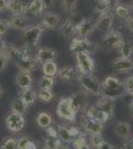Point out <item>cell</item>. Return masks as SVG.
I'll list each match as a JSON object with an SVG mask.
<instances>
[{"label":"cell","mask_w":133,"mask_h":149,"mask_svg":"<svg viewBox=\"0 0 133 149\" xmlns=\"http://www.w3.org/2000/svg\"><path fill=\"white\" fill-rule=\"evenodd\" d=\"M98 49V45L94 44L88 38H72L70 44V51L74 54L78 53H88L91 55Z\"/></svg>","instance_id":"6da1fadb"},{"label":"cell","mask_w":133,"mask_h":149,"mask_svg":"<svg viewBox=\"0 0 133 149\" xmlns=\"http://www.w3.org/2000/svg\"><path fill=\"white\" fill-rule=\"evenodd\" d=\"M57 114L62 119L68 121H75L77 116V111L72 107L71 97H62L57 104Z\"/></svg>","instance_id":"7a4b0ae2"},{"label":"cell","mask_w":133,"mask_h":149,"mask_svg":"<svg viewBox=\"0 0 133 149\" xmlns=\"http://www.w3.org/2000/svg\"><path fill=\"white\" fill-rule=\"evenodd\" d=\"M77 70L79 74H91L95 71V64L93 59L88 53H78L76 54Z\"/></svg>","instance_id":"3957f363"},{"label":"cell","mask_w":133,"mask_h":149,"mask_svg":"<svg viewBox=\"0 0 133 149\" xmlns=\"http://www.w3.org/2000/svg\"><path fill=\"white\" fill-rule=\"evenodd\" d=\"M79 81L84 91L88 93H93L94 95H100L101 93V83L95 77L91 74H79Z\"/></svg>","instance_id":"277c9868"},{"label":"cell","mask_w":133,"mask_h":149,"mask_svg":"<svg viewBox=\"0 0 133 149\" xmlns=\"http://www.w3.org/2000/svg\"><path fill=\"white\" fill-rule=\"evenodd\" d=\"M123 35L117 30H111L107 35L103 36L100 47L105 51H113L119 49L120 45L123 42Z\"/></svg>","instance_id":"5b68a950"},{"label":"cell","mask_w":133,"mask_h":149,"mask_svg":"<svg viewBox=\"0 0 133 149\" xmlns=\"http://www.w3.org/2000/svg\"><path fill=\"white\" fill-rule=\"evenodd\" d=\"M44 31V27L42 25H33L28 26L23 31V38L26 45L30 47H36L40 41L42 33Z\"/></svg>","instance_id":"8992f818"},{"label":"cell","mask_w":133,"mask_h":149,"mask_svg":"<svg viewBox=\"0 0 133 149\" xmlns=\"http://www.w3.org/2000/svg\"><path fill=\"white\" fill-rule=\"evenodd\" d=\"M84 18V17H83L81 14H72L62 25L61 30H60L61 35L65 38H70L72 35H74Z\"/></svg>","instance_id":"52a82bcc"},{"label":"cell","mask_w":133,"mask_h":149,"mask_svg":"<svg viewBox=\"0 0 133 149\" xmlns=\"http://www.w3.org/2000/svg\"><path fill=\"white\" fill-rule=\"evenodd\" d=\"M71 100L72 103V107L76 109L77 112L79 111H86L88 107L89 104V97H88V93L86 91H79L75 93H72L71 95Z\"/></svg>","instance_id":"ba28073f"},{"label":"cell","mask_w":133,"mask_h":149,"mask_svg":"<svg viewBox=\"0 0 133 149\" xmlns=\"http://www.w3.org/2000/svg\"><path fill=\"white\" fill-rule=\"evenodd\" d=\"M113 15L110 11L105 12L100 15L95 21V30H97L102 36L107 35L112 30Z\"/></svg>","instance_id":"9c48e42d"},{"label":"cell","mask_w":133,"mask_h":149,"mask_svg":"<svg viewBox=\"0 0 133 149\" xmlns=\"http://www.w3.org/2000/svg\"><path fill=\"white\" fill-rule=\"evenodd\" d=\"M6 126L12 132L21 131L25 126L26 120L22 114H18L15 112H10L6 117Z\"/></svg>","instance_id":"30bf717a"},{"label":"cell","mask_w":133,"mask_h":149,"mask_svg":"<svg viewBox=\"0 0 133 149\" xmlns=\"http://www.w3.org/2000/svg\"><path fill=\"white\" fill-rule=\"evenodd\" d=\"M95 30V22L93 18H84L81 24L78 26L75 34L77 38H88Z\"/></svg>","instance_id":"8fae6325"},{"label":"cell","mask_w":133,"mask_h":149,"mask_svg":"<svg viewBox=\"0 0 133 149\" xmlns=\"http://www.w3.org/2000/svg\"><path fill=\"white\" fill-rule=\"evenodd\" d=\"M81 124L84 129V131L89 134H98L102 133L103 131V124L100 122L94 120L93 118H89L88 116H84L81 118Z\"/></svg>","instance_id":"7c38bea8"},{"label":"cell","mask_w":133,"mask_h":149,"mask_svg":"<svg viewBox=\"0 0 133 149\" xmlns=\"http://www.w3.org/2000/svg\"><path fill=\"white\" fill-rule=\"evenodd\" d=\"M86 116L89 117V118H93L94 120L100 122V123L104 124L105 122H107L111 117L107 113H105L104 111H102L98 107H96L95 105H91L88 107V109L86 110Z\"/></svg>","instance_id":"4fadbf2b"},{"label":"cell","mask_w":133,"mask_h":149,"mask_svg":"<svg viewBox=\"0 0 133 149\" xmlns=\"http://www.w3.org/2000/svg\"><path fill=\"white\" fill-rule=\"evenodd\" d=\"M79 72L72 66H64L61 69H59L57 76L60 78V80L65 81V83H70V81H75L79 78Z\"/></svg>","instance_id":"5bb4252c"},{"label":"cell","mask_w":133,"mask_h":149,"mask_svg":"<svg viewBox=\"0 0 133 149\" xmlns=\"http://www.w3.org/2000/svg\"><path fill=\"white\" fill-rule=\"evenodd\" d=\"M131 125L127 121H117L114 124V133L117 137L127 140L131 137Z\"/></svg>","instance_id":"9a60e30c"},{"label":"cell","mask_w":133,"mask_h":149,"mask_svg":"<svg viewBox=\"0 0 133 149\" xmlns=\"http://www.w3.org/2000/svg\"><path fill=\"white\" fill-rule=\"evenodd\" d=\"M58 57V52L55 49L52 48H40L38 50V54H37V61L41 64H44L46 62H51V61H55L56 58Z\"/></svg>","instance_id":"2e32d148"},{"label":"cell","mask_w":133,"mask_h":149,"mask_svg":"<svg viewBox=\"0 0 133 149\" xmlns=\"http://www.w3.org/2000/svg\"><path fill=\"white\" fill-rule=\"evenodd\" d=\"M111 67L114 71L123 73V72H130L133 70V61L131 59H123V58H116L113 60Z\"/></svg>","instance_id":"e0dca14e"},{"label":"cell","mask_w":133,"mask_h":149,"mask_svg":"<svg viewBox=\"0 0 133 149\" xmlns=\"http://www.w3.org/2000/svg\"><path fill=\"white\" fill-rule=\"evenodd\" d=\"M28 4L24 3L22 1H19V0H9L7 2L6 9L9 12H11L14 15H23L26 13L27 10Z\"/></svg>","instance_id":"ac0fdd59"},{"label":"cell","mask_w":133,"mask_h":149,"mask_svg":"<svg viewBox=\"0 0 133 149\" xmlns=\"http://www.w3.org/2000/svg\"><path fill=\"white\" fill-rule=\"evenodd\" d=\"M94 105H95L96 107H98L100 109H101L102 111H104L105 113H107L110 117H112L113 112H114V107H115L114 100H109V98L104 97H101L100 100L95 102Z\"/></svg>","instance_id":"d6986e66"},{"label":"cell","mask_w":133,"mask_h":149,"mask_svg":"<svg viewBox=\"0 0 133 149\" xmlns=\"http://www.w3.org/2000/svg\"><path fill=\"white\" fill-rule=\"evenodd\" d=\"M16 84L21 90L31 88L33 84V78L32 74L29 72H22L20 71L16 76Z\"/></svg>","instance_id":"ffe728a7"},{"label":"cell","mask_w":133,"mask_h":149,"mask_svg":"<svg viewBox=\"0 0 133 149\" xmlns=\"http://www.w3.org/2000/svg\"><path fill=\"white\" fill-rule=\"evenodd\" d=\"M61 22V17L57 13L48 12L42 17V26L44 28L54 29Z\"/></svg>","instance_id":"44dd1931"},{"label":"cell","mask_w":133,"mask_h":149,"mask_svg":"<svg viewBox=\"0 0 133 149\" xmlns=\"http://www.w3.org/2000/svg\"><path fill=\"white\" fill-rule=\"evenodd\" d=\"M9 28H13L16 30H25L28 27L27 18L24 15H14L13 17L7 20Z\"/></svg>","instance_id":"7402d4cb"},{"label":"cell","mask_w":133,"mask_h":149,"mask_svg":"<svg viewBox=\"0 0 133 149\" xmlns=\"http://www.w3.org/2000/svg\"><path fill=\"white\" fill-rule=\"evenodd\" d=\"M39 62L37 61L36 58H32V57H28L25 58V59L19 60V61L16 62V66L20 71L22 72H29L30 73L31 71H33L34 69L36 68L37 64Z\"/></svg>","instance_id":"603a6c76"},{"label":"cell","mask_w":133,"mask_h":149,"mask_svg":"<svg viewBox=\"0 0 133 149\" xmlns=\"http://www.w3.org/2000/svg\"><path fill=\"white\" fill-rule=\"evenodd\" d=\"M57 131H58V137H59L63 142L65 143H72V140L75 139L74 134L72 133L71 127H67L66 125L63 124H59L57 126Z\"/></svg>","instance_id":"cb8c5ba5"},{"label":"cell","mask_w":133,"mask_h":149,"mask_svg":"<svg viewBox=\"0 0 133 149\" xmlns=\"http://www.w3.org/2000/svg\"><path fill=\"white\" fill-rule=\"evenodd\" d=\"M45 148L48 149H69V144L65 143L59 137L48 136L45 139Z\"/></svg>","instance_id":"d4e9b609"},{"label":"cell","mask_w":133,"mask_h":149,"mask_svg":"<svg viewBox=\"0 0 133 149\" xmlns=\"http://www.w3.org/2000/svg\"><path fill=\"white\" fill-rule=\"evenodd\" d=\"M126 93L125 92V88L124 86H121V88H117V90H108V88H102L101 86V93L100 95L104 97H107L109 100H118L121 97Z\"/></svg>","instance_id":"484cf974"},{"label":"cell","mask_w":133,"mask_h":149,"mask_svg":"<svg viewBox=\"0 0 133 149\" xmlns=\"http://www.w3.org/2000/svg\"><path fill=\"white\" fill-rule=\"evenodd\" d=\"M20 97L22 98L23 102H25L26 104H27V107H29L36 102V100H37V98H38V95H37V93H36L32 88H25V90L21 91Z\"/></svg>","instance_id":"4316f807"},{"label":"cell","mask_w":133,"mask_h":149,"mask_svg":"<svg viewBox=\"0 0 133 149\" xmlns=\"http://www.w3.org/2000/svg\"><path fill=\"white\" fill-rule=\"evenodd\" d=\"M119 54H120V58H123V59H131L132 55H133V42L130 40H123L122 44L120 45L119 49Z\"/></svg>","instance_id":"83f0119b"},{"label":"cell","mask_w":133,"mask_h":149,"mask_svg":"<svg viewBox=\"0 0 133 149\" xmlns=\"http://www.w3.org/2000/svg\"><path fill=\"white\" fill-rule=\"evenodd\" d=\"M45 9L44 3L42 0H33L30 4H28L27 10L25 14H30V15L36 16L42 13Z\"/></svg>","instance_id":"f1b7e54d"},{"label":"cell","mask_w":133,"mask_h":149,"mask_svg":"<svg viewBox=\"0 0 133 149\" xmlns=\"http://www.w3.org/2000/svg\"><path fill=\"white\" fill-rule=\"evenodd\" d=\"M53 122V117L49 112L40 111L37 115V124L41 128H48Z\"/></svg>","instance_id":"f546056e"},{"label":"cell","mask_w":133,"mask_h":149,"mask_svg":"<svg viewBox=\"0 0 133 149\" xmlns=\"http://www.w3.org/2000/svg\"><path fill=\"white\" fill-rule=\"evenodd\" d=\"M123 86V83H121L117 78L112 76H107L104 79V81L101 83V86L108 90H117Z\"/></svg>","instance_id":"4dcf8cb0"},{"label":"cell","mask_w":133,"mask_h":149,"mask_svg":"<svg viewBox=\"0 0 133 149\" xmlns=\"http://www.w3.org/2000/svg\"><path fill=\"white\" fill-rule=\"evenodd\" d=\"M27 104L23 102V100L21 97L15 98L11 103V110L12 112H15V113L24 115L27 112Z\"/></svg>","instance_id":"1f68e13d"},{"label":"cell","mask_w":133,"mask_h":149,"mask_svg":"<svg viewBox=\"0 0 133 149\" xmlns=\"http://www.w3.org/2000/svg\"><path fill=\"white\" fill-rule=\"evenodd\" d=\"M43 74L44 76L51 77V78H54L58 74L59 72V68H58V65L56 64L55 61L51 62H46L43 64Z\"/></svg>","instance_id":"d6a6232c"},{"label":"cell","mask_w":133,"mask_h":149,"mask_svg":"<svg viewBox=\"0 0 133 149\" xmlns=\"http://www.w3.org/2000/svg\"><path fill=\"white\" fill-rule=\"evenodd\" d=\"M19 47H17L16 45L10 44V43H6L5 49L3 50L1 55L5 56L8 60H16L17 54H18Z\"/></svg>","instance_id":"836d02e7"},{"label":"cell","mask_w":133,"mask_h":149,"mask_svg":"<svg viewBox=\"0 0 133 149\" xmlns=\"http://www.w3.org/2000/svg\"><path fill=\"white\" fill-rule=\"evenodd\" d=\"M111 7V2L107 1V0H96L95 4H94V8L93 11L96 13H105V12L109 11Z\"/></svg>","instance_id":"e575fe53"},{"label":"cell","mask_w":133,"mask_h":149,"mask_svg":"<svg viewBox=\"0 0 133 149\" xmlns=\"http://www.w3.org/2000/svg\"><path fill=\"white\" fill-rule=\"evenodd\" d=\"M55 84V79L51 78V77L43 76L39 80L38 86H39V90H52L53 86Z\"/></svg>","instance_id":"d590c367"},{"label":"cell","mask_w":133,"mask_h":149,"mask_svg":"<svg viewBox=\"0 0 133 149\" xmlns=\"http://www.w3.org/2000/svg\"><path fill=\"white\" fill-rule=\"evenodd\" d=\"M103 142H104V137H103L101 133L91 134V136H89V145H91V147L98 149Z\"/></svg>","instance_id":"8d00e7d4"},{"label":"cell","mask_w":133,"mask_h":149,"mask_svg":"<svg viewBox=\"0 0 133 149\" xmlns=\"http://www.w3.org/2000/svg\"><path fill=\"white\" fill-rule=\"evenodd\" d=\"M115 13L119 18L127 19L130 14L129 7L124 5V4H117L116 7H115Z\"/></svg>","instance_id":"74e56055"},{"label":"cell","mask_w":133,"mask_h":149,"mask_svg":"<svg viewBox=\"0 0 133 149\" xmlns=\"http://www.w3.org/2000/svg\"><path fill=\"white\" fill-rule=\"evenodd\" d=\"M38 98L43 102H49L54 98V93L52 90H39L37 93Z\"/></svg>","instance_id":"f35d334b"},{"label":"cell","mask_w":133,"mask_h":149,"mask_svg":"<svg viewBox=\"0 0 133 149\" xmlns=\"http://www.w3.org/2000/svg\"><path fill=\"white\" fill-rule=\"evenodd\" d=\"M78 5V0H63V9L66 12L72 13Z\"/></svg>","instance_id":"ab89813d"},{"label":"cell","mask_w":133,"mask_h":149,"mask_svg":"<svg viewBox=\"0 0 133 149\" xmlns=\"http://www.w3.org/2000/svg\"><path fill=\"white\" fill-rule=\"evenodd\" d=\"M0 149H17V140L14 138H7Z\"/></svg>","instance_id":"60d3db41"},{"label":"cell","mask_w":133,"mask_h":149,"mask_svg":"<svg viewBox=\"0 0 133 149\" xmlns=\"http://www.w3.org/2000/svg\"><path fill=\"white\" fill-rule=\"evenodd\" d=\"M31 139L27 136H22L17 140V149H26Z\"/></svg>","instance_id":"b9f144b4"},{"label":"cell","mask_w":133,"mask_h":149,"mask_svg":"<svg viewBox=\"0 0 133 149\" xmlns=\"http://www.w3.org/2000/svg\"><path fill=\"white\" fill-rule=\"evenodd\" d=\"M123 86L125 88L126 93H130L133 92V76H129L123 83Z\"/></svg>","instance_id":"7bdbcfd3"},{"label":"cell","mask_w":133,"mask_h":149,"mask_svg":"<svg viewBox=\"0 0 133 149\" xmlns=\"http://www.w3.org/2000/svg\"><path fill=\"white\" fill-rule=\"evenodd\" d=\"M86 137H84V135H83V134H79L77 137H75V139L72 140V146H74L76 149H78L79 146L83 145L84 143H86Z\"/></svg>","instance_id":"ee69618b"},{"label":"cell","mask_w":133,"mask_h":149,"mask_svg":"<svg viewBox=\"0 0 133 149\" xmlns=\"http://www.w3.org/2000/svg\"><path fill=\"white\" fill-rule=\"evenodd\" d=\"M8 29H9V26H8V23H7V20L0 19V36H3L7 32Z\"/></svg>","instance_id":"f6af8a7d"},{"label":"cell","mask_w":133,"mask_h":149,"mask_svg":"<svg viewBox=\"0 0 133 149\" xmlns=\"http://www.w3.org/2000/svg\"><path fill=\"white\" fill-rule=\"evenodd\" d=\"M9 60L7 59L5 56L3 55H0V72H3L6 69L7 64H8Z\"/></svg>","instance_id":"bcb514c9"},{"label":"cell","mask_w":133,"mask_h":149,"mask_svg":"<svg viewBox=\"0 0 133 149\" xmlns=\"http://www.w3.org/2000/svg\"><path fill=\"white\" fill-rule=\"evenodd\" d=\"M47 129V135L48 136H53V137H58V131H57V128L53 127L52 125L49 126Z\"/></svg>","instance_id":"7dc6e473"},{"label":"cell","mask_w":133,"mask_h":149,"mask_svg":"<svg viewBox=\"0 0 133 149\" xmlns=\"http://www.w3.org/2000/svg\"><path fill=\"white\" fill-rule=\"evenodd\" d=\"M126 27L130 32L133 33V16H129L126 19Z\"/></svg>","instance_id":"c3c4849f"},{"label":"cell","mask_w":133,"mask_h":149,"mask_svg":"<svg viewBox=\"0 0 133 149\" xmlns=\"http://www.w3.org/2000/svg\"><path fill=\"white\" fill-rule=\"evenodd\" d=\"M98 149H118L117 147H115L114 145H112V144L106 142V141H104L102 144H101V146Z\"/></svg>","instance_id":"681fc988"},{"label":"cell","mask_w":133,"mask_h":149,"mask_svg":"<svg viewBox=\"0 0 133 149\" xmlns=\"http://www.w3.org/2000/svg\"><path fill=\"white\" fill-rule=\"evenodd\" d=\"M122 149H133V144L131 141H130V138L127 139V140L122 144Z\"/></svg>","instance_id":"f907efd6"},{"label":"cell","mask_w":133,"mask_h":149,"mask_svg":"<svg viewBox=\"0 0 133 149\" xmlns=\"http://www.w3.org/2000/svg\"><path fill=\"white\" fill-rule=\"evenodd\" d=\"M42 1H43V3H44L45 8H47V9L52 8L53 5H54V0H42Z\"/></svg>","instance_id":"816d5d0a"},{"label":"cell","mask_w":133,"mask_h":149,"mask_svg":"<svg viewBox=\"0 0 133 149\" xmlns=\"http://www.w3.org/2000/svg\"><path fill=\"white\" fill-rule=\"evenodd\" d=\"M5 46H6V42L3 39H2L1 36H0V55L2 54L3 50L5 49Z\"/></svg>","instance_id":"f5cc1de1"},{"label":"cell","mask_w":133,"mask_h":149,"mask_svg":"<svg viewBox=\"0 0 133 149\" xmlns=\"http://www.w3.org/2000/svg\"><path fill=\"white\" fill-rule=\"evenodd\" d=\"M7 0H0V11H3L6 9V5H7Z\"/></svg>","instance_id":"db71d44e"},{"label":"cell","mask_w":133,"mask_h":149,"mask_svg":"<svg viewBox=\"0 0 133 149\" xmlns=\"http://www.w3.org/2000/svg\"><path fill=\"white\" fill-rule=\"evenodd\" d=\"M26 149H37V146H36V144L33 142L32 140L30 141V143L28 144V146H27V148Z\"/></svg>","instance_id":"11a10c76"},{"label":"cell","mask_w":133,"mask_h":149,"mask_svg":"<svg viewBox=\"0 0 133 149\" xmlns=\"http://www.w3.org/2000/svg\"><path fill=\"white\" fill-rule=\"evenodd\" d=\"M78 149H91V145H89L88 143H84L83 145H81L78 148Z\"/></svg>","instance_id":"9f6ffc18"},{"label":"cell","mask_w":133,"mask_h":149,"mask_svg":"<svg viewBox=\"0 0 133 149\" xmlns=\"http://www.w3.org/2000/svg\"><path fill=\"white\" fill-rule=\"evenodd\" d=\"M129 111H130V113H131V115L133 116V102H131V103L129 104Z\"/></svg>","instance_id":"6f0895ef"},{"label":"cell","mask_w":133,"mask_h":149,"mask_svg":"<svg viewBox=\"0 0 133 149\" xmlns=\"http://www.w3.org/2000/svg\"><path fill=\"white\" fill-rule=\"evenodd\" d=\"M2 95H3V88H2V86H0V98H1Z\"/></svg>","instance_id":"680465c9"},{"label":"cell","mask_w":133,"mask_h":149,"mask_svg":"<svg viewBox=\"0 0 133 149\" xmlns=\"http://www.w3.org/2000/svg\"><path fill=\"white\" fill-rule=\"evenodd\" d=\"M129 95H130V97H131V102H133V92H132V93H129Z\"/></svg>","instance_id":"91938a15"},{"label":"cell","mask_w":133,"mask_h":149,"mask_svg":"<svg viewBox=\"0 0 133 149\" xmlns=\"http://www.w3.org/2000/svg\"><path fill=\"white\" fill-rule=\"evenodd\" d=\"M130 7L133 8V0H131V3H130Z\"/></svg>","instance_id":"94428289"},{"label":"cell","mask_w":133,"mask_h":149,"mask_svg":"<svg viewBox=\"0 0 133 149\" xmlns=\"http://www.w3.org/2000/svg\"><path fill=\"white\" fill-rule=\"evenodd\" d=\"M130 141H131L132 144H133V137H130Z\"/></svg>","instance_id":"6125c7cd"},{"label":"cell","mask_w":133,"mask_h":149,"mask_svg":"<svg viewBox=\"0 0 133 149\" xmlns=\"http://www.w3.org/2000/svg\"><path fill=\"white\" fill-rule=\"evenodd\" d=\"M107 1H110L111 2V0H107Z\"/></svg>","instance_id":"be15d7a7"},{"label":"cell","mask_w":133,"mask_h":149,"mask_svg":"<svg viewBox=\"0 0 133 149\" xmlns=\"http://www.w3.org/2000/svg\"><path fill=\"white\" fill-rule=\"evenodd\" d=\"M45 149H48V148H45Z\"/></svg>","instance_id":"e7e4bbea"},{"label":"cell","mask_w":133,"mask_h":149,"mask_svg":"<svg viewBox=\"0 0 133 149\" xmlns=\"http://www.w3.org/2000/svg\"><path fill=\"white\" fill-rule=\"evenodd\" d=\"M7 1H9V0H7Z\"/></svg>","instance_id":"03108f58"}]
</instances>
